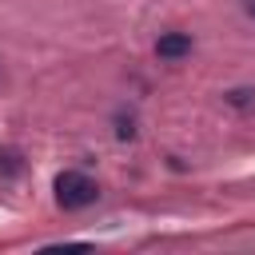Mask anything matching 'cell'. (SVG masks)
I'll return each mask as SVG.
<instances>
[{
  "instance_id": "obj_1",
  "label": "cell",
  "mask_w": 255,
  "mask_h": 255,
  "mask_svg": "<svg viewBox=\"0 0 255 255\" xmlns=\"http://www.w3.org/2000/svg\"><path fill=\"white\" fill-rule=\"evenodd\" d=\"M56 199H60V207H68V211H80V207L96 203V183H92L84 171H60V175H56Z\"/></svg>"
},
{
  "instance_id": "obj_2",
  "label": "cell",
  "mask_w": 255,
  "mask_h": 255,
  "mask_svg": "<svg viewBox=\"0 0 255 255\" xmlns=\"http://www.w3.org/2000/svg\"><path fill=\"white\" fill-rule=\"evenodd\" d=\"M155 52H159L163 60H179V56L191 52V36H183V32H167V36L155 40Z\"/></svg>"
},
{
  "instance_id": "obj_3",
  "label": "cell",
  "mask_w": 255,
  "mask_h": 255,
  "mask_svg": "<svg viewBox=\"0 0 255 255\" xmlns=\"http://www.w3.org/2000/svg\"><path fill=\"white\" fill-rule=\"evenodd\" d=\"M227 100H231L235 108H247V104L255 100V92H247V88H235V92H227Z\"/></svg>"
},
{
  "instance_id": "obj_4",
  "label": "cell",
  "mask_w": 255,
  "mask_h": 255,
  "mask_svg": "<svg viewBox=\"0 0 255 255\" xmlns=\"http://www.w3.org/2000/svg\"><path fill=\"white\" fill-rule=\"evenodd\" d=\"M243 8H247V12H251V16H255V0H243Z\"/></svg>"
}]
</instances>
